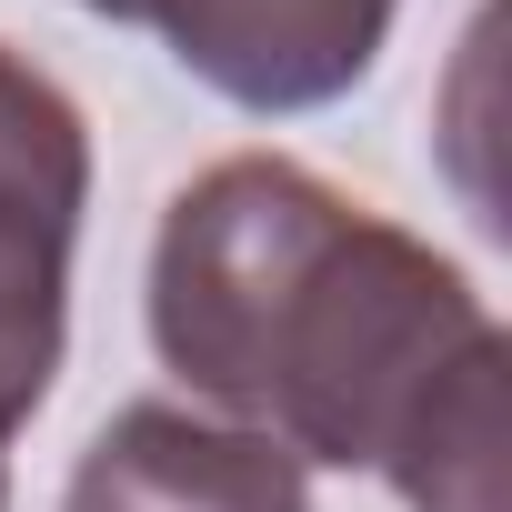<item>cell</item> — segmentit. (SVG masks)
Instances as JSON below:
<instances>
[{
    "label": "cell",
    "mask_w": 512,
    "mask_h": 512,
    "mask_svg": "<svg viewBox=\"0 0 512 512\" xmlns=\"http://www.w3.org/2000/svg\"><path fill=\"white\" fill-rule=\"evenodd\" d=\"M151 352L292 462L382 472L412 512H512V352L402 221L282 151L211 161L151 241Z\"/></svg>",
    "instance_id": "obj_1"
},
{
    "label": "cell",
    "mask_w": 512,
    "mask_h": 512,
    "mask_svg": "<svg viewBox=\"0 0 512 512\" xmlns=\"http://www.w3.org/2000/svg\"><path fill=\"white\" fill-rule=\"evenodd\" d=\"M81 201H91L81 101L0 41V482H11L21 422L51 402L61 372Z\"/></svg>",
    "instance_id": "obj_2"
},
{
    "label": "cell",
    "mask_w": 512,
    "mask_h": 512,
    "mask_svg": "<svg viewBox=\"0 0 512 512\" xmlns=\"http://www.w3.org/2000/svg\"><path fill=\"white\" fill-rule=\"evenodd\" d=\"M392 11L402 0H131V21H151L201 91L272 121L342 101L382 61Z\"/></svg>",
    "instance_id": "obj_3"
},
{
    "label": "cell",
    "mask_w": 512,
    "mask_h": 512,
    "mask_svg": "<svg viewBox=\"0 0 512 512\" xmlns=\"http://www.w3.org/2000/svg\"><path fill=\"white\" fill-rule=\"evenodd\" d=\"M61 512H312V482L282 442L191 402H131L71 462Z\"/></svg>",
    "instance_id": "obj_4"
},
{
    "label": "cell",
    "mask_w": 512,
    "mask_h": 512,
    "mask_svg": "<svg viewBox=\"0 0 512 512\" xmlns=\"http://www.w3.org/2000/svg\"><path fill=\"white\" fill-rule=\"evenodd\" d=\"M81 11H111V21H131V0H81Z\"/></svg>",
    "instance_id": "obj_5"
}]
</instances>
